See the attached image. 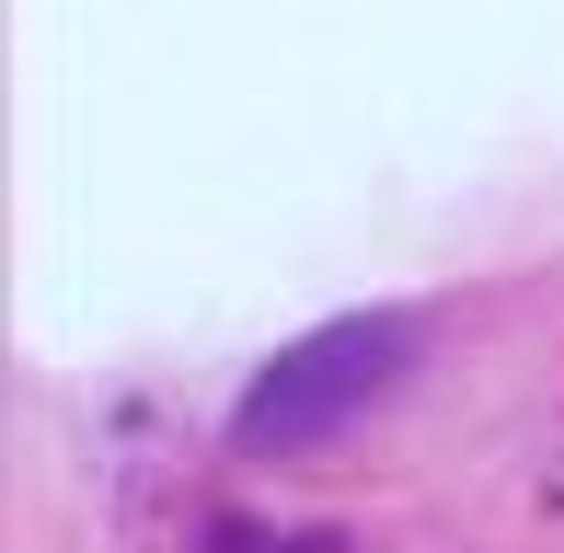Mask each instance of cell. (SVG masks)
<instances>
[{"mask_svg": "<svg viewBox=\"0 0 564 553\" xmlns=\"http://www.w3.org/2000/svg\"><path fill=\"white\" fill-rule=\"evenodd\" d=\"M403 358H415V323L403 312H346V323H312V335H289L265 369L242 381V404H230V438L253 449V462H289V449H323L335 426H357L380 404V392L403 381Z\"/></svg>", "mask_w": 564, "mask_h": 553, "instance_id": "cell-1", "label": "cell"}, {"mask_svg": "<svg viewBox=\"0 0 564 553\" xmlns=\"http://www.w3.org/2000/svg\"><path fill=\"white\" fill-rule=\"evenodd\" d=\"M208 553H323V542H312V531H265V519H219Z\"/></svg>", "mask_w": 564, "mask_h": 553, "instance_id": "cell-2", "label": "cell"}]
</instances>
